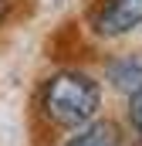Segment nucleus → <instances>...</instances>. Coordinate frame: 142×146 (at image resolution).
I'll list each match as a JSON object with an SVG mask.
<instances>
[{
  "label": "nucleus",
  "mask_w": 142,
  "mask_h": 146,
  "mask_svg": "<svg viewBox=\"0 0 142 146\" xmlns=\"http://www.w3.org/2000/svg\"><path fill=\"white\" fill-rule=\"evenodd\" d=\"M105 102L102 82L81 68H58L37 88V109L54 129H81L98 119Z\"/></svg>",
  "instance_id": "nucleus-1"
},
{
  "label": "nucleus",
  "mask_w": 142,
  "mask_h": 146,
  "mask_svg": "<svg viewBox=\"0 0 142 146\" xmlns=\"http://www.w3.org/2000/svg\"><path fill=\"white\" fill-rule=\"evenodd\" d=\"M135 27H142V0H95L88 14V31L98 41L125 37Z\"/></svg>",
  "instance_id": "nucleus-2"
},
{
  "label": "nucleus",
  "mask_w": 142,
  "mask_h": 146,
  "mask_svg": "<svg viewBox=\"0 0 142 146\" xmlns=\"http://www.w3.org/2000/svg\"><path fill=\"white\" fill-rule=\"evenodd\" d=\"M105 82L118 95H125V99L135 95V92H142V48L112 54L108 65H105Z\"/></svg>",
  "instance_id": "nucleus-3"
},
{
  "label": "nucleus",
  "mask_w": 142,
  "mask_h": 146,
  "mask_svg": "<svg viewBox=\"0 0 142 146\" xmlns=\"http://www.w3.org/2000/svg\"><path fill=\"white\" fill-rule=\"evenodd\" d=\"M61 146H122V129H118V122L98 115L95 122L74 129V136H68Z\"/></svg>",
  "instance_id": "nucleus-4"
},
{
  "label": "nucleus",
  "mask_w": 142,
  "mask_h": 146,
  "mask_svg": "<svg viewBox=\"0 0 142 146\" xmlns=\"http://www.w3.org/2000/svg\"><path fill=\"white\" fill-rule=\"evenodd\" d=\"M125 119H129V129L142 139V92L125 99Z\"/></svg>",
  "instance_id": "nucleus-5"
},
{
  "label": "nucleus",
  "mask_w": 142,
  "mask_h": 146,
  "mask_svg": "<svg viewBox=\"0 0 142 146\" xmlns=\"http://www.w3.org/2000/svg\"><path fill=\"white\" fill-rule=\"evenodd\" d=\"M10 7H14V0H0V27H7V21H10Z\"/></svg>",
  "instance_id": "nucleus-6"
}]
</instances>
